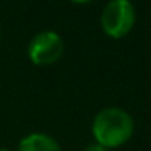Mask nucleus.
I'll return each instance as SVG.
<instances>
[{"label":"nucleus","mask_w":151,"mask_h":151,"mask_svg":"<svg viewBox=\"0 0 151 151\" xmlns=\"http://www.w3.org/2000/svg\"><path fill=\"white\" fill-rule=\"evenodd\" d=\"M135 132L133 117L122 107H106L94 115L91 133L94 143L114 150L128 143Z\"/></svg>","instance_id":"f257e3e1"},{"label":"nucleus","mask_w":151,"mask_h":151,"mask_svg":"<svg viewBox=\"0 0 151 151\" xmlns=\"http://www.w3.org/2000/svg\"><path fill=\"white\" fill-rule=\"evenodd\" d=\"M101 29L111 39H122L135 26L137 10L128 0H112L104 5L101 13Z\"/></svg>","instance_id":"f03ea898"},{"label":"nucleus","mask_w":151,"mask_h":151,"mask_svg":"<svg viewBox=\"0 0 151 151\" xmlns=\"http://www.w3.org/2000/svg\"><path fill=\"white\" fill-rule=\"evenodd\" d=\"M65 44L55 31H41L31 37L28 44V59L36 67H50L63 55Z\"/></svg>","instance_id":"7ed1b4c3"},{"label":"nucleus","mask_w":151,"mask_h":151,"mask_svg":"<svg viewBox=\"0 0 151 151\" xmlns=\"http://www.w3.org/2000/svg\"><path fill=\"white\" fill-rule=\"evenodd\" d=\"M18 151H62V146L50 135L33 132L20 140Z\"/></svg>","instance_id":"20e7f679"},{"label":"nucleus","mask_w":151,"mask_h":151,"mask_svg":"<svg viewBox=\"0 0 151 151\" xmlns=\"http://www.w3.org/2000/svg\"><path fill=\"white\" fill-rule=\"evenodd\" d=\"M83 151H111V150H107V148L101 146V145H98V143H89L88 146H85Z\"/></svg>","instance_id":"39448f33"},{"label":"nucleus","mask_w":151,"mask_h":151,"mask_svg":"<svg viewBox=\"0 0 151 151\" xmlns=\"http://www.w3.org/2000/svg\"><path fill=\"white\" fill-rule=\"evenodd\" d=\"M0 151H10V150H7V148H0Z\"/></svg>","instance_id":"423d86ee"}]
</instances>
